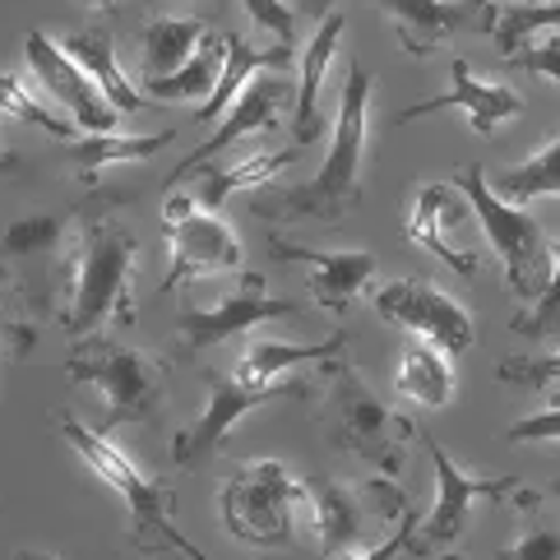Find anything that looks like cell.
Listing matches in <instances>:
<instances>
[{
	"instance_id": "41",
	"label": "cell",
	"mask_w": 560,
	"mask_h": 560,
	"mask_svg": "<svg viewBox=\"0 0 560 560\" xmlns=\"http://www.w3.org/2000/svg\"><path fill=\"white\" fill-rule=\"evenodd\" d=\"M14 560H56V556H43V551H19Z\"/></svg>"
},
{
	"instance_id": "24",
	"label": "cell",
	"mask_w": 560,
	"mask_h": 560,
	"mask_svg": "<svg viewBox=\"0 0 560 560\" xmlns=\"http://www.w3.org/2000/svg\"><path fill=\"white\" fill-rule=\"evenodd\" d=\"M292 66V47L278 43V47H250L242 37L228 33V56H223V74H218V89L209 93V103H199L195 121L209 126L213 116H223L232 107V97L246 89V79L259 74V70H288Z\"/></svg>"
},
{
	"instance_id": "38",
	"label": "cell",
	"mask_w": 560,
	"mask_h": 560,
	"mask_svg": "<svg viewBox=\"0 0 560 560\" xmlns=\"http://www.w3.org/2000/svg\"><path fill=\"white\" fill-rule=\"evenodd\" d=\"M495 560H560V533L556 528H528L514 547H505Z\"/></svg>"
},
{
	"instance_id": "40",
	"label": "cell",
	"mask_w": 560,
	"mask_h": 560,
	"mask_svg": "<svg viewBox=\"0 0 560 560\" xmlns=\"http://www.w3.org/2000/svg\"><path fill=\"white\" fill-rule=\"evenodd\" d=\"M505 440H514V445H524V440H560V408H542L528 422H514Z\"/></svg>"
},
{
	"instance_id": "22",
	"label": "cell",
	"mask_w": 560,
	"mask_h": 560,
	"mask_svg": "<svg viewBox=\"0 0 560 560\" xmlns=\"http://www.w3.org/2000/svg\"><path fill=\"white\" fill-rule=\"evenodd\" d=\"M348 19L343 14H325L319 19L315 37L302 51V89H296V103H292V135H296V149H306L319 139V89H325V70L338 51V37H343Z\"/></svg>"
},
{
	"instance_id": "19",
	"label": "cell",
	"mask_w": 560,
	"mask_h": 560,
	"mask_svg": "<svg viewBox=\"0 0 560 560\" xmlns=\"http://www.w3.org/2000/svg\"><path fill=\"white\" fill-rule=\"evenodd\" d=\"M450 93H440V97H427V103H412L398 121H417V116H431V112H464L468 116V126L477 130V135H495L505 121H514L518 112H524V97H518L514 89H505V84H491V79H477L472 74V66L468 61H454L450 66Z\"/></svg>"
},
{
	"instance_id": "4",
	"label": "cell",
	"mask_w": 560,
	"mask_h": 560,
	"mask_svg": "<svg viewBox=\"0 0 560 560\" xmlns=\"http://www.w3.org/2000/svg\"><path fill=\"white\" fill-rule=\"evenodd\" d=\"M74 283V246L61 213L0 223V296L14 311H56Z\"/></svg>"
},
{
	"instance_id": "30",
	"label": "cell",
	"mask_w": 560,
	"mask_h": 560,
	"mask_svg": "<svg viewBox=\"0 0 560 560\" xmlns=\"http://www.w3.org/2000/svg\"><path fill=\"white\" fill-rule=\"evenodd\" d=\"M491 190L500 199H510V205H533V199H542V195H560V135L547 149L524 158V163L500 172Z\"/></svg>"
},
{
	"instance_id": "5",
	"label": "cell",
	"mask_w": 560,
	"mask_h": 560,
	"mask_svg": "<svg viewBox=\"0 0 560 560\" xmlns=\"http://www.w3.org/2000/svg\"><path fill=\"white\" fill-rule=\"evenodd\" d=\"M325 412H329V440L343 454H362L371 464L394 477L404 468V450L412 445V422L404 412H394L380 398L366 375L357 371L348 357L325 362Z\"/></svg>"
},
{
	"instance_id": "28",
	"label": "cell",
	"mask_w": 560,
	"mask_h": 560,
	"mask_svg": "<svg viewBox=\"0 0 560 560\" xmlns=\"http://www.w3.org/2000/svg\"><path fill=\"white\" fill-rule=\"evenodd\" d=\"M223 56H228V33H213L195 47L190 61L167 74V79H144V89L158 103H209V93L218 89V74H223Z\"/></svg>"
},
{
	"instance_id": "39",
	"label": "cell",
	"mask_w": 560,
	"mask_h": 560,
	"mask_svg": "<svg viewBox=\"0 0 560 560\" xmlns=\"http://www.w3.org/2000/svg\"><path fill=\"white\" fill-rule=\"evenodd\" d=\"M33 343H37L33 325H24L19 315H0V366H5L10 357H24Z\"/></svg>"
},
{
	"instance_id": "13",
	"label": "cell",
	"mask_w": 560,
	"mask_h": 560,
	"mask_svg": "<svg viewBox=\"0 0 560 560\" xmlns=\"http://www.w3.org/2000/svg\"><path fill=\"white\" fill-rule=\"evenodd\" d=\"M427 450H431V464H435V505L427 514V524H417V547L412 556H435V551H445L458 533L468 528V518H472V500H505L518 491L514 477H472L454 464V458L435 445V440H427Z\"/></svg>"
},
{
	"instance_id": "32",
	"label": "cell",
	"mask_w": 560,
	"mask_h": 560,
	"mask_svg": "<svg viewBox=\"0 0 560 560\" xmlns=\"http://www.w3.org/2000/svg\"><path fill=\"white\" fill-rule=\"evenodd\" d=\"M505 385H524L533 394H547V408H560V348L556 352H533V357H505L495 366Z\"/></svg>"
},
{
	"instance_id": "18",
	"label": "cell",
	"mask_w": 560,
	"mask_h": 560,
	"mask_svg": "<svg viewBox=\"0 0 560 560\" xmlns=\"http://www.w3.org/2000/svg\"><path fill=\"white\" fill-rule=\"evenodd\" d=\"M283 107H288V84H283V79H278L273 70L250 74V79H246V89L236 93V97H232V107L223 112V126H218L195 153H186V163H176V172L167 176V182H176V176L190 172V167H199V163H209L213 153L232 149L236 139H246V135H259V130L278 126ZM167 182H163V186H167Z\"/></svg>"
},
{
	"instance_id": "11",
	"label": "cell",
	"mask_w": 560,
	"mask_h": 560,
	"mask_svg": "<svg viewBox=\"0 0 560 560\" xmlns=\"http://www.w3.org/2000/svg\"><path fill=\"white\" fill-rule=\"evenodd\" d=\"M371 306L385 325H398V329H408L417 338H427V343L445 348L450 357H464L477 343L472 315L458 306L450 292L427 283V278H394V283L375 288Z\"/></svg>"
},
{
	"instance_id": "31",
	"label": "cell",
	"mask_w": 560,
	"mask_h": 560,
	"mask_svg": "<svg viewBox=\"0 0 560 560\" xmlns=\"http://www.w3.org/2000/svg\"><path fill=\"white\" fill-rule=\"evenodd\" d=\"M547 28H560V0H514V5L495 10L491 37L500 43V56H510Z\"/></svg>"
},
{
	"instance_id": "26",
	"label": "cell",
	"mask_w": 560,
	"mask_h": 560,
	"mask_svg": "<svg viewBox=\"0 0 560 560\" xmlns=\"http://www.w3.org/2000/svg\"><path fill=\"white\" fill-rule=\"evenodd\" d=\"M213 24H205V19H153V24L139 33V70H144V79H167L182 70L195 47L209 37Z\"/></svg>"
},
{
	"instance_id": "3",
	"label": "cell",
	"mask_w": 560,
	"mask_h": 560,
	"mask_svg": "<svg viewBox=\"0 0 560 560\" xmlns=\"http://www.w3.org/2000/svg\"><path fill=\"white\" fill-rule=\"evenodd\" d=\"M139 259V236L126 232L116 218H93L74 250V283L66 334L93 338L107 325H130V273Z\"/></svg>"
},
{
	"instance_id": "34",
	"label": "cell",
	"mask_w": 560,
	"mask_h": 560,
	"mask_svg": "<svg viewBox=\"0 0 560 560\" xmlns=\"http://www.w3.org/2000/svg\"><path fill=\"white\" fill-rule=\"evenodd\" d=\"M0 107H5L10 116H19V121H33V126H43L51 139H61V144H70V139H79V126L61 121V116H51L37 97L19 84L14 74H0Z\"/></svg>"
},
{
	"instance_id": "10",
	"label": "cell",
	"mask_w": 560,
	"mask_h": 560,
	"mask_svg": "<svg viewBox=\"0 0 560 560\" xmlns=\"http://www.w3.org/2000/svg\"><path fill=\"white\" fill-rule=\"evenodd\" d=\"M302 306L288 302V296H269L265 292V278L259 273H246L242 288H232L228 296H218L213 306H186L176 315V352L186 357H199L209 348H223L228 338H242L259 325H269V319H296Z\"/></svg>"
},
{
	"instance_id": "15",
	"label": "cell",
	"mask_w": 560,
	"mask_h": 560,
	"mask_svg": "<svg viewBox=\"0 0 560 560\" xmlns=\"http://www.w3.org/2000/svg\"><path fill=\"white\" fill-rule=\"evenodd\" d=\"M468 218H477V213L468 205V195L458 190L454 182H427L422 190H417V199H412L408 236L422 250H431L440 265H450L454 273L472 278L477 273V250L472 246H458V242H464L458 232L468 228Z\"/></svg>"
},
{
	"instance_id": "17",
	"label": "cell",
	"mask_w": 560,
	"mask_h": 560,
	"mask_svg": "<svg viewBox=\"0 0 560 560\" xmlns=\"http://www.w3.org/2000/svg\"><path fill=\"white\" fill-rule=\"evenodd\" d=\"M273 259H288V265L306 269L311 283V302L325 306L334 315H348L357 306V296L371 283L375 273V255L371 250H306V246H288V242H269Z\"/></svg>"
},
{
	"instance_id": "29",
	"label": "cell",
	"mask_w": 560,
	"mask_h": 560,
	"mask_svg": "<svg viewBox=\"0 0 560 560\" xmlns=\"http://www.w3.org/2000/svg\"><path fill=\"white\" fill-rule=\"evenodd\" d=\"M172 139H176V130H158V135H121V130H107V135L70 139L66 158H70V163H79L84 172L116 167V163H149V158L163 153Z\"/></svg>"
},
{
	"instance_id": "9",
	"label": "cell",
	"mask_w": 560,
	"mask_h": 560,
	"mask_svg": "<svg viewBox=\"0 0 560 560\" xmlns=\"http://www.w3.org/2000/svg\"><path fill=\"white\" fill-rule=\"evenodd\" d=\"M311 394V380L306 375H292V380H278L269 389H250L246 380H236V371H209V404L195 422L172 440V464L176 468H195L199 458H209L213 450L228 445L232 427L250 417L255 408L273 404V398H306Z\"/></svg>"
},
{
	"instance_id": "33",
	"label": "cell",
	"mask_w": 560,
	"mask_h": 560,
	"mask_svg": "<svg viewBox=\"0 0 560 560\" xmlns=\"http://www.w3.org/2000/svg\"><path fill=\"white\" fill-rule=\"evenodd\" d=\"M514 334L537 338V343H560V242H551V278L542 296L533 302V311H524L510 325Z\"/></svg>"
},
{
	"instance_id": "43",
	"label": "cell",
	"mask_w": 560,
	"mask_h": 560,
	"mask_svg": "<svg viewBox=\"0 0 560 560\" xmlns=\"http://www.w3.org/2000/svg\"><path fill=\"white\" fill-rule=\"evenodd\" d=\"M306 5H311V10H325V0H306Z\"/></svg>"
},
{
	"instance_id": "44",
	"label": "cell",
	"mask_w": 560,
	"mask_h": 560,
	"mask_svg": "<svg viewBox=\"0 0 560 560\" xmlns=\"http://www.w3.org/2000/svg\"><path fill=\"white\" fill-rule=\"evenodd\" d=\"M551 495H560V482H551Z\"/></svg>"
},
{
	"instance_id": "6",
	"label": "cell",
	"mask_w": 560,
	"mask_h": 560,
	"mask_svg": "<svg viewBox=\"0 0 560 560\" xmlns=\"http://www.w3.org/2000/svg\"><path fill=\"white\" fill-rule=\"evenodd\" d=\"M66 371L74 385H93L103 394V422H97L103 435L121 431L126 422H158L167 404V362H158L144 348L79 338Z\"/></svg>"
},
{
	"instance_id": "1",
	"label": "cell",
	"mask_w": 560,
	"mask_h": 560,
	"mask_svg": "<svg viewBox=\"0 0 560 560\" xmlns=\"http://www.w3.org/2000/svg\"><path fill=\"white\" fill-rule=\"evenodd\" d=\"M371 70L362 61H348L343 79V103H338L334 144L329 158L311 182H296L283 190H259L250 209L273 223H296V218H315V223H338L362 205V163H366V130H371Z\"/></svg>"
},
{
	"instance_id": "45",
	"label": "cell",
	"mask_w": 560,
	"mask_h": 560,
	"mask_svg": "<svg viewBox=\"0 0 560 560\" xmlns=\"http://www.w3.org/2000/svg\"><path fill=\"white\" fill-rule=\"evenodd\" d=\"M445 560H458V556H445Z\"/></svg>"
},
{
	"instance_id": "42",
	"label": "cell",
	"mask_w": 560,
	"mask_h": 560,
	"mask_svg": "<svg viewBox=\"0 0 560 560\" xmlns=\"http://www.w3.org/2000/svg\"><path fill=\"white\" fill-rule=\"evenodd\" d=\"M84 5H89V10H112L116 0H84Z\"/></svg>"
},
{
	"instance_id": "46",
	"label": "cell",
	"mask_w": 560,
	"mask_h": 560,
	"mask_svg": "<svg viewBox=\"0 0 560 560\" xmlns=\"http://www.w3.org/2000/svg\"><path fill=\"white\" fill-rule=\"evenodd\" d=\"M325 5H334V0H325Z\"/></svg>"
},
{
	"instance_id": "36",
	"label": "cell",
	"mask_w": 560,
	"mask_h": 560,
	"mask_svg": "<svg viewBox=\"0 0 560 560\" xmlns=\"http://www.w3.org/2000/svg\"><path fill=\"white\" fill-rule=\"evenodd\" d=\"M412 547H417V514L408 510L404 518H398V528L385 537V542H375V547H362V551H343L338 560H398V556H412Z\"/></svg>"
},
{
	"instance_id": "2",
	"label": "cell",
	"mask_w": 560,
	"mask_h": 560,
	"mask_svg": "<svg viewBox=\"0 0 560 560\" xmlns=\"http://www.w3.org/2000/svg\"><path fill=\"white\" fill-rule=\"evenodd\" d=\"M61 422V435L79 450V458L103 477V482L126 500V514H130V551L139 556H186V560H209L199 551L190 537L176 528L172 518V491L167 482L158 477H144L130 458L112 445V435H103L97 427H84L79 417H56Z\"/></svg>"
},
{
	"instance_id": "35",
	"label": "cell",
	"mask_w": 560,
	"mask_h": 560,
	"mask_svg": "<svg viewBox=\"0 0 560 560\" xmlns=\"http://www.w3.org/2000/svg\"><path fill=\"white\" fill-rule=\"evenodd\" d=\"M510 66L528 70V74H542L551 84H560V28H547V37H528L518 51L505 56Z\"/></svg>"
},
{
	"instance_id": "23",
	"label": "cell",
	"mask_w": 560,
	"mask_h": 560,
	"mask_svg": "<svg viewBox=\"0 0 560 560\" xmlns=\"http://www.w3.org/2000/svg\"><path fill=\"white\" fill-rule=\"evenodd\" d=\"M66 51L93 74V84L112 97V107H116V112H126V116H130V112H144V107H149V97L139 93V89H130V79L121 74V66H116L112 28H103V24L79 28V33L66 37Z\"/></svg>"
},
{
	"instance_id": "37",
	"label": "cell",
	"mask_w": 560,
	"mask_h": 560,
	"mask_svg": "<svg viewBox=\"0 0 560 560\" xmlns=\"http://www.w3.org/2000/svg\"><path fill=\"white\" fill-rule=\"evenodd\" d=\"M242 5L259 28H269L278 37V43H288V47L296 43V14L283 5V0H242Z\"/></svg>"
},
{
	"instance_id": "25",
	"label": "cell",
	"mask_w": 560,
	"mask_h": 560,
	"mask_svg": "<svg viewBox=\"0 0 560 560\" xmlns=\"http://www.w3.org/2000/svg\"><path fill=\"white\" fill-rule=\"evenodd\" d=\"M348 348V334H334L329 343L319 348H302V343H278V338H255L246 348V357L236 362V380H246L250 389H269L278 385L292 366H306V362H334V357H343Z\"/></svg>"
},
{
	"instance_id": "16",
	"label": "cell",
	"mask_w": 560,
	"mask_h": 560,
	"mask_svg": "<svg viewBox=\"0 0 560 560\" xmlns=\"http://www.w3.org/2000/svg\"><path fill=\"white\" fill-rule=\"evenodd\" d=\"M366 5L385 10L398 28V43L412 56H431L440 43H450L454 33H491L495 10L491 0H366Z\"/></svg>"
},
{
	"instance_id": "21",
	"label": "cell",
	"mask_w": 560,
	"mask_h": 560,
	"mask_svg": "<svg viewBox=\"0 0 560 560\" xmlns=\"http://www.w3.org/2000/svg\"><path fill=\"white\" fill-rule=\"evenodd\" d=\"M292 158H296V149H283V153H255V158H242V163H232V167H218V163L209 167V163H199V167H190V172L176 176V182H167L163 190H176L182 182H195V205H199V209H209V213H218L232 195L259 190L265 182H273V176L283 172Z\"/></svg>"
},
{
	"instance_id": "20",
	"label": "cell",
	"mask_w": 560,
	"mask_h": 560,
	"mask_svg": "<svg viewBox=\"0 0 560 560\" xmlns=\"http://www.w3.org/2000/svg\"><path fill=\"white\" fill-rule=\"evenodd\" d=\"M366 487H348L338 477H311L306 482V505L315 518V537L319 551L338 556L362 542V524H366Z\"/></svg>"
},
{
	"instance_id": "14",
	"label": "cell",
	"mask_w": 560,
	"mask_h": 560,
	"mask_svg": "<svg viewBox=\"0 0 560 560\" xmlns=\"http://www.w3.org/2000/svg\"><path fill=\"white\" fill-rule=\"evenodd\" d=\"M167 250H172V265L163 278V292L186 288L190 278H209V273L218 278V273L242 269V242L209 209H195L186 218H176V223H167Z\"/></svg>"
},
{
	"instance_id": "7",
	"label": "cell",
	"mask_w": 560,
	"mask_h": 560,
	"mask_svg": "<svg viewBox=\"0 0 560 560\" xmlns=\"http://www.w3.org/2000/svg\"><path fill=\"white\" fill-rule=\"evenodd\" d=\"M450 182L468 195V205L477 213V223H482V236L491 242L495 259H500V269H505V292L514 296H524V302H537L547 288V259H551V236L542 232V223L528 213V209H518L510 205V199H500L487 182V172L482 167H458Z\"/></svg>"
},
{
	"instance_id": "12",
	"label": "cell",
	"mask_w": 560,
	"mask_h": 560,
	"mask_svg": "<svg viewBox=\"0 0 560 560\" xmlns=\"http://www.w3.org/2000/svg\"><path fill=\"white\" fill-rule=\"evenodd\" d=\"M24 51H28V66H33V74H37V84H43V89L56 97V103L70 112V121H74L79 130H84V135L121 130V116H126V112H116L112 97L93 84V74L79 66L66 47H56L43 28L28 33Z\"/></svg>"
},
{
	"instance_id": "8",
	"label": "cell",
	"mask_w": 560,
	"mask_h": 560,
	"mask_svg": "<svg viewBox=\"0 0 560 560\" xmlns=\"http://www.w3.org/2000/svg\"><path fill=\"white\" fill-rule=\"evenodd\" d=\"M306 500V482L288 477L278 458L236 468L223 482V528L242 547L283 551L292 547V510Z\"/></svg>"
},
{
	"instance_id": "27",
	"label": "cell",
	"mask_w": 560,
	"mask_h": 560,
	"mask_svg": "<svg viewBox=\"0 0 560 560\" xmlns=\"http://www.w3.org/2000/svg\"><path fill=\"white\" fill-rule=\"evenodd\" d=\"M394 385L398 394L417 398L422 408H445L454 398V366H450V352L417 338V343L404 348L398 357V371H394Z\"/></svg>"
}]
</instances>
